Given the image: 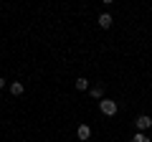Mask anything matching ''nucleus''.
Wrapping results in <instances>:
<instances>
[{"mask_svg":"<svg viewBox=\"0 0 152 142\" xmlns=\"http://www.w3.org/2000/svg\"><path fill=\"white\" fill-rule=\"evenodd\" d=\"M99 109H102V114H107V117H114L119 107H117V102H112V99H107V97H104L102 102H99Z\"/></svg>","mask_w":152,"mask_h":142,"instance_id":"obj_1","label":"nucleus"},{"mask_svg":"<svg viewBox=\"0 0 152 142\" xmlns=\"http://www.w3.org/2000/svg\"><path fill=\"white\" fill-rule=\"evenodd\" d=\"M134 124H137V132H147V130L152 127V119H150L147 114H140V117L134 119Z\"/></svg>","mask_w":152,"mask_h":142,"instance_id":"obj_2","label":"nucleus"},{"mask_svg":"<svg viewBox=\"0 0 152 142\" xmlns=\"http://www.w3.org/2000/svg\"><path fill=\"white\" fill-rule=\"evenodd\" d=\"M0 89H5V79L3 76H0Z\"/></svg>","mask_w":152,"mask_h":142,"instance_id":"obj_9","label":"nucleus"},{"mask_svg":"<svg viewBox=\"0 0 152 142\" xmlns=\"http://www.w3.org/2000/svg\"><path fill=\"white\" fill-rule=\"evenodd\" d=\"M132 142H150V140H147V135H145V132H137V135L132 137Z\"/></svg>","mask_w":152,"mask_h":142,"instance_id":"obj_8","label":"nucleus"},{"mask_svg":"<svg viewBox=\"0 0 152 142\" xmlns=\"http://www.w3.org/2000/svg\"><path fill=\"white\" fill-rule=\"evenodd\" d=\"M91 97H94V99H99V102L104 99V86H102V84H96V86H91Z\"/></svg>","mask_w":152,"mask_h":142,"instance_id":"obj_6","label":"nucleus"},{"mask_svg":"<svg viewBox=\"0 0 152 142\" xmlns=\"http://www.w3.org/2000/svg\"><path fill=\"white\" fill-rule=\"evenodd\" d=\"M23 91H26V84H23V81H13L10 84V94H13V97H20Z\"/></svg>","mask_w":152,"mask_h":142,"instance_id":"obj_4","label":"nucleus"},{"mask_svg":"<svg viewBox=\"0 0 152 142\" xmlns=\"http://www.w3.org/2000/svg\"><path fill=\"white\" fill-rule=\"evenodd\" d=\"M76 137H79L81 142H86L89 137H91V127H89V124H79V130H76Z\"/></svg>","mask_w":152,"mask_h":142,"instance_id":"obj_3","label":"nucleus"},{"mask_svg":"<svg viewBox=\"0 0 152 142\" xmlns=\"http://www.w3.org/2000/svg\"><path fill=\"white\" fill-rule=\"evenodd\" d=\"M74 86L79 89V91H86V89H89V81H86V79L81 76V79H76V84H74Z\"/></svg>","mask_w":152,"mask_h":142,"instance_id":"obj_7","label":"nucleus"},{"mask_svg":"<svg viewBox=\"0 0 152 142\" xmlns=\"http://www.w3.org/2000/svg\"><path fill=\"white\" fill-rule=\"evenodd\" d=\"M112 23H114V18L109 15V13H102V15H99V26L102 28H112Z\"/></svg>","mask_w":152,"mask_h":142,"instance_id":"obj_5","label":"nucleus"}]
</instances>
